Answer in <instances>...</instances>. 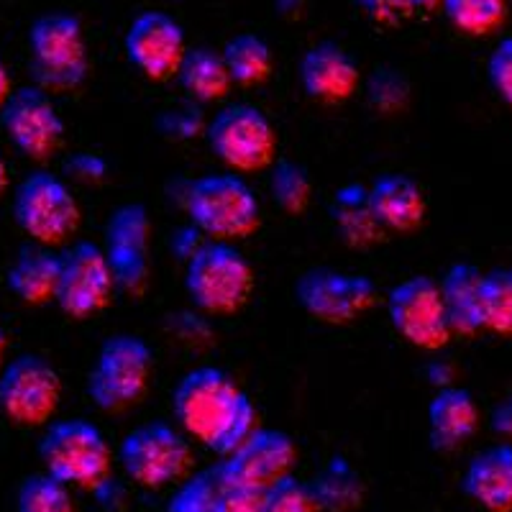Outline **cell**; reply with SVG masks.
I'll use <instances>...</instances> for the list:
<instances>
[{
  "label": "cell",
  "mask_w": 512,
  "mask_h": 512,
  "mask_svg": "<svg viewBox=\"0 0 512 512\" xmlns=\"http://www.w3.org/2000/svg\"><path fill=\"white\" fill-rule=\"evenodd\" d=\"M29 72L34 85L54 93L82 88L90 75L88 41L80 18L64 11L39 16L29 29Z\"/></svg>",
  "instance_id": "3957f363"
},
{
  "label": "cell",
  "mask_w": 512,
  "mask_h": 512,
  "mask_svg": "<svg viewBox=\"0 0 512 512\" xmlns=\"http://www.w3.org/2000/svg\"><path fill=\"white\" fill-rule=\"evenodd\" d=\"M0 126L18 152L31 162H47L59 152L64 139V121L47 90L24 85L11 90L0 105Z\"/></svg>",
  "instance_id": "4fadbf2b"
},
{
  "label": "cell",
  "mask_w": 512,
  "mask_h": 512,
  "mask_svg": "<svg viewBox=\"0 0 512 512\" xmlns=\"http://www.w3.org/2000/svg\"><path fill=\"white\" fill-rule=\"evenodd\" d=\"M59 274V254L52 246L26 244L6 272V285L24 305H47L54 300Z\"/></svg>",
  "instance_id": "7402d4cb"
},
{
  "label": "cell",
  "mask_w": 512,
  "mask_h": 512,
  "mask_svg": "<svg viewBox=\"0 0 512 512\" xmlns=\"http://www.w3.org/2000/svg\"><path fill=\"white\" fill-rule=\"evenodd\" d=\"M210 152L231 172H262L277 159V131L262 108L251 103H231L203 128Z\"/></svg>",
  "instance_id": "9c48e42d"
},
{
  "label": "cell",
  "mask_w": 512,
  "mask_h": 512,
  "mask_svg": "<svg viewBox=\"0 0 512 512\" xmlns=\"http://www.w3.org/2000/svg\"><path fill=\"white\" fill-rule=\"evenodd\" d=\"M18 512H77L70 484L47 472L29 474L16 495Z\"/></svg>",
  "instance_id": "4dcf8cb0"
},
{
  "label": "cell",
  "mask_w": 512,
  "mask_h": 512,
  "mask_svg": "<svg viewBox=\"0 0 512 512\" xmlns=\"http://www.w3.org/2000/svg\"><path fill=\"white\" fill-rule=\"evenodd\" d=\"M297 80L318 103H344L359 90V64L336 41H318L297 62Z\"/></svg>",
  "instance_id": "ac0fdd59"
},
{
  "label": "cell",
  "mask_w": 512,
  "mask_h": 512,
  "mask_svg": "<svg viewBox=\"0 0 512 512\" xmlns=\"http://www.w3.org/2000/svg\"><path fill=\"white\" fill-rule=\"evenodd\" d=\"M359 3L379 24H395L400 18L415 13L413 0H359Z\"/></svg>",
  "instance_id": "74e56055"
},
{
  "label": "cell",
  "mask_w": 512,
  "mask_h": 512,
  "mask_svg": "<svg viewBox=\"0 0 512 512\" xmlns=\"http://www.w3.org/2000/svg\"><path fill=\"white\" fill-rule=\"evenodd\" d=\"M175 77L192 103H218L233 88L223 54L213 47H187Z\"/></svg>",
  "instance_id": "d4e9b609"
},
{
  "label": "cell",
  "mask_w": 512,
  "mask_h": 512,
  "mask_svg": "<svg viewBox=\"0 0 512 512\" xmlns=\"http://www.w3.org/2000/svg\"><path fill=\"white\" fill-rule=\"evenodd\" d=\"M387 315L392 328L418 349H443L454 338L438 282L428 274H413L408 280L397 282L387 295Z\"/></svg>",
  "instance_id": "5bb4252c"
},
{
  "label": "cell",
  "mask_w": 512,
  "mask_h": 512,
  "mask_svg": "<svg viewBox=\"0 0 512 512\" xmlns=\"http://www.w3.org/2000/svg\"><path fill=\"white\" fill-rule=\"evenodd\" d=\"M254 269L233 241L205 239L185 259V292L208 315H233L249 303Z\"/></svg>",
  "instance_id": "277c9868"
},
{
  "label": "cell",
  "mask_w": 512,
  "mask_h": 512,
  "mask_svg": "<svg viewBox=\"0 0 512 512\" xmlns=\"http://www.w3.org/2000/svg\"><path fill=\"white\" fill-rule=\"evenodd\" d=\"M221 54L233 85L254 88V85H262L272 75V49H269V44L262 36L249 34V31L231 36L226 41V47L221 49Z\"/></svg>",
  "instance_id": "4316f807"
},
{
  "label": "cell",
  "mask_w": 512,
  "mask_h": 512,
  "mask_svg": "<svg viewBox=\"0 0 512 512\" xmlns=\"http://www.w3.org/2000/svg\"><path fill=\"white\" fill-rule=\"evenodd\" d=\"M180 431L216 456L231 454L256 428V405L236 379L218 367H195L172 390Z\"/></svg>",
  "instance_id": "6da1fadb"
},
{
  "label": "cell",
  "mask_w": 512,
  "mask_h": 512,
  "mask_svg": "<svg viewBox=\"0 0 512 512\" xmlns=\"http://www.w3.org/2000/svg\"><path fill=\"white\" fill-rule=\"evenodd\" d=\"M297 461V446L290 433L277 428H259L223 456L221 464L213 469L218 482L249 484V487L267 489L277 479L292 474Z\"/></svg>",
  "instance_id": "2e32d148"
},
{
  "label": "cell",
  "mask_w": 512,
  "mask_h": 512,
  "mask_svg": "<svg viewBox=\"0 0 512 512\" xmlns=\"http://www.w3.org/2000/svg\"><path fill=\"white\" fill-rule=\"evenodd\" d=\"M116 295L111 264L103 246L95 241H75L59 254V274L54 303L64 315L82 320L111 305Z\"/></svg>",
  "instance_id": "8fae6325"
},
{
  "label": "cell",
  "mask_w": 512,
  "mask_h": 512,
  "mask_svg": "<svg viewBox=\"0 0 512 512\" xmlns=\"http://www.w3.org/2000/svg\"><path fill=\"white\" fill-rule=\"evenodd\" d=\"M367 98L377 113H384V116L400 113L410 98V85L402 72L382 67V70H374V75L369 77Z\"/></svg>",
  "instance_id": "d6a6232c"
},
{
  "label": "cell",
  "mask_w": 512,
  "mask_h": 512,
  "mask_svg": "<svg viewBox=\"0 0 512 512\" xmlns=\"http://www.w3.org/2000/svg\"><path fill=\"white\" fill-rule=\"evenodd\" d=\"M413 8L415 11L431 13V11H436V8H441V0H413Z\"/></svg>",
  "instance_id": "b9f144b4"
},
{
  "label": "cell",
  "mask_w": 512,
  "mask_h": 512,
  "mask_svg": "<svg viewBox=\"0 0 512 512\" xmlns=\"http://www.w3.org/2000/svg\"><path fill=\"white\" fill-rule=\"evenodd\" d=\"M369 203L384 231L410 233L425 221V192L410 175L384 172L367 185Z\"/></svg>",
  "instance_id": "d6986e66"
},
{
  "label": "cell",
  "mask_w": 512,
  "mask_h": 512,
  "mask_svg": "<svg viewBox=\"0 0 512 512\" xmlns=\"http://www.w3.org/2000/svg\"><path fill=\"white\" fill-rule=\"evenodd\" d=\"M185 213L190 226L210 241H239L262 223V205L239 172H208L187 185Z\"/></svg>",
  "instance_id": "7a4b0ae2"
},
{
  "label": "cell",
  "mask_w": 512,
  "mask_h": 512,
  "mask_svg": "<svg viewBox=\"0 0 512 512\" xmlns=\"http://www.w3.org/2000/svg\"><path fill=\"white\" fill-rule=\"evenodd\" d=\"M6 187H8V164H6V157L0 154V195H3Z\"/></svg>",
  "instance_id": "7bdbcfd3"
},
{
  "label": "cell",
  "mask_w": 512,
  "mask_h": 512,
  "mask_svg": "<svg viewBox=\"0 0 512 512\" xmlns=\"http://www.w3.org/2000/svg\"><path fill=\"white\" fill-rule=\"evenodd\" d=\"M157 126L172 139H192V136H198L203 131L205 123L198 116L195 105H177V108H169L159 116Z\"/></svg>",
  "instance_id": "8d00e7d4"
},
{
  "label": "cell",
  "mask_w": 512,
  "mask_h": 512,
  "mask_svg": "<svg viewBox=\"0 0 512 512\" xmlns=\"http://www.w3.org/2000/svg\"><path fill=\"white\" fill-rule=\"evenodd\" d=\"M482 274L477 264L456 262L443 272L438 282L448 328L454 336H477L482 331V315H479Z\"/></svg>",
  "instance_id": "603a6c76"
},
{
  "label": "cell",
  "mask_w": 512,
  "mask_h": 512,
  "mask_svg": "<svg viewBox=\"0 0 512 512\" xmlns=\"http://www.w3.org/2000/svg\"><path fill=\"white\" fill-rule=\"evenodd\" d=\"M123 52L131 67H136L146 80H172L187 52L185 31L169 13L141 11L128 24Z\"/></svg>",
  "instance_id": "e0dca14e"
},
{
  "label": "cell",
  "mask_w": 512,
  "mask_h": 512,
  "mask_svg": "<svg viewBox=\"0 0 512 512\" xmlns=\"http://www.w3.org/2000/svg\"><path fill=\"white\" fill-rule=\"evenodd\" d=\"M328 213H331L338 239L344 241L346 246L364 249V246H372L382 239L384 228L379 226L377 216H374L367 185L349 182V185L338 187L333 192Z\"/></svg>",
  "instance_id": "cb8c5ba5"
},
{
  "label": "cell",
  "mask_w": 512,
  "mask_h": 512,
  "mask_svg": "<svg viewBox=\"0 0 512 512\" xmlns=\"http://www.w3.org/2000/svg\"><path fill=\"white\" fill-rule=\"evenodd\" d=\"M479 428L477 400L464 387H443L428 402V436L441 454L464 446Z\"/></svg>",
  "instance_id": "44dd1931"
},
{
  "label": "cell",
  "mask_w": 512,
  "mask_h": 512,
  "mask_svg": "<svg viewBox=\"0 0 512 512\" xmlns=\"http://www.w3.org/2000/svg\"><path fill=\"white\" fill-rule=\"evenodd\" d=\"M264 489L249 484L218 482L216 512H262Z\"/></svg>",
  "instance_id": "e575fe53"
},
{
  "label": "cell",
  "mask_w": 512,
  "mask_h": 512,
  "mask_svg": "<svg viewBox=\"0 0 512 512\" xmlns=\"http://www.w3.org/2000/svg\"><path fill=\"white\" fill-rule=\"evenodd\" d=\"M149 236L152 218L141 203H123L105 223L103 251L111 264L116 290L141 295L149 280Z\"/></svg>",
  "instance_id": "9a60e30c"
},
{
  "label": "cell",
  "mask_w": 512,
  "mask_h": 512,
  "mask_svg": "<svg viewBox=\"0 0 512 512\" xmlns=\"http://www.w3.org/2000/svg\"><path fill=\"white\" fill-rule=\"evenodd\" d=\"M62 400V377L47 356L18 354L0 367V413L21 428L54 418Z\"/></svg>",
  "instance_id": "30bf717a"
},
{
  "label": "cell",
  "mask_w": 512,
  "mask_h": 512,
  "mask_svg": "<svg viewBox=\"0 0 512 512\" xmlns=\"http://www.w3.org/2000/svg\"><path fill=\"white\" fill-rule=\"evenodd\" d=\"M305 484L318 512H351L364 500V482L359 472L341 456L328 461Z\"/></svg>",
  "instance_id": "484cf974"
},
{
  "label": "cell",
  "mask_w": 512,
  "mask_h": 512,
  "mask_svg": "<svg viewBox=\"0 0 512 512\" xmlns=\"http://www.w3.org/2000/svg\"><path fill=\"white\" fill-rule=\"evenodd\" d=\"M13 218L34 244L59 246L80 228L82 213L75 192L49 169H34L18 182Z\"/></svg>",
  "instance_id": "ba28073f"
},
{
  "label": "cell",
  "mask_w": 512,
  "mask_h": 512,
  "mask_svg": "<svg viewBox=\"0 0 512 512\" xmlns=\"http://www.w3.org/2000/svg\"><path fill=\"white\" fill-rule=\"evenodd\" d=\"M11 90H13L11 72H8L6 62H3V57H0V105L6 103V98L11 95Z\"/></svg>",
  "instance_id": "60d3db41"
},
{
  "label": "cell",
  "mask_w": 512,
  "mask_h": 512,
  "mask_svg": "<svg viewBox=\"0 0 512 512\" xmlns=\"http://www.w3.org/2000/svg\"><path fill=\"white\" fill-rule=\"evenodd\" d=\"M216 492L218 479L213 469L210 472L187 474L177 484L175 495L169 497L164 512H216Z\"/></svg>",
  "instance_id": "1f68e13d"
},
{
  "label": "cell",
  "mask_w": 512,
  "mask_h": 512,
  "mask_svg": "<svg viewBox=\"0 0 512 512\" xmlns=\"http://www.w3.org/2000/svg\"><path fill=\"white\" fill-rule=\"evenodd\" d=\"M3 359H6V331L0 326V367H3Z\"/></svg>",
  "instance_id": "ee69618b"
},
{
  "label": "cell",
  "mask_w": 512,
  "mask_h": 512,
  "mask_svg": "<svg viewBox=\"0 0 512 512\" xmlns=\"http://www.w3.org/2000/svg\"><path fill=\"white\" fill-rule=\"evenodd\" d=\"M70 172H75V177H85V180H93L105 172V164L100 159L90 157V154H77L70 162Z\"/></svg>",
  "instance_id": "ab89813d"
},
{
  "label": "cell",
  "mask_w": 512,
  "mask_h": 512,
  "mask_svg": "<svg viewBox=\"0 0 512 512\" xmlns=\"http://www.w3.org/2000/svg\"><path fill=\"white\" fill-rule=\"evenodd\" d=\"M262 512H318L308 484L297 479L295 474L277 479L272 487L264 489V510Z\"/></svg>",
  "instance_id": "836d02e7"
},
{
  "label": "cell",
  "mask_w": 512,
  "mask_h": 512,
  "mask_svg": "<svg viewBox=\"0 0 512 512\" xmlns=\"http://www.w3.org/2000/svg\"><path fill=\"white\" fill-rule=\"evenodd\" d=\"M295 300L310 318L328 326H346L377 303V285L367 274L313 267L297 277Z\"/></svg>",
  "instance_id": "7c38bea8"
},
{
  "label": "cell",
  "mask_w": 512,
  "mask_h": 512,
  "mask_svg": "<svg viewBox=\"0 0 512 512\" xmlns=\"http://www.w3.org/2000/svg\"><path fill=\"white\" fill-rule=\"evenodd\" d=\"M118 461L134 484L162 489L182 482L190 474L192 446L180 425L167 420H146L123 436Z\"/></svg>",
  "instance_id": "52a82bcc"
},
{
  "label": "cell",
  "mask_w": 512,
  "mask_h": 512,
  "mask_svg": "<svg viewBox=\"0 0 512 512\" xmlns=\"http://www.w3.org/2000/svg\"><path fill=\"white\" fill-rule=\"evenodd\" d=\"M487 75L495 93L512 108V36L502 39L495 52L489 54Z\"/></svg>",
  "instance_id": "d590c367"
},
{
  "label": "cell",
  "mask_w": 512,
  "mask_h": 512,
  "mask_svg": "<svg viewBox=\"0 0 512 512\" xmlns=\"http://www.w3.org/2000/svg\"><path fill=\"white\" fill-rule=\"evenodd\" d=\"M479 315L482 331L512 338V267H497L482 274Z\"/></svg>",
  "instance_id": "83f0119b"
},
{
  "label": "cell",
  "mask_w": 512,
  "mask_h": 512,
  "mask_svg": "<svg viewBox=\"0 0 512 512\" xmlns=\"http://www.w3.org/2000/svg\"><path fill=\"white\" fill-rule=\"evenodd\" d=\"M44 472L70 487L95 489L111 477L113 451L108 438L88 418L49 420L39 441Z\"/></svg>",
  "instance_id": "5b68a950"
},
{
  "label": "cell",
  "mask_w": 512,
  "mask_h": 512,
  "mask_svg": "<svg viewBox=\"0 0 512 512\" xmlns=\"http://www.w3.org/2000/svg\"><path fill=\"white\" fill-rule=\"evenodd\" d=\"M441 8L454 29L466 36H487L507 18V0H441Z\"/></svg>",
  "instance_id": "f546056e"
},
{
  "label": "cell",
  "mask_w": 512,
  "mask_h": 512,
  "mask_svg": "<svg viewBox=\"0 0 512 512\" xmlns=\"http://www.w3.org/2000/svg\"><path fill=\"white\" fill-rule=\"evenodd\" d=\"M461 489L487 512H512V443L479 451L464 469Z\"/></svg>",
  "instance_id": "ffe728a7"
},
{
  "label": "cell",
  "mask_w": 512,
  "mask_h": 512,
  "mask_svg": "<svg viewBox=\"0 0 512 512\" xmlns=\"http://www.w3.org/2000/svg\"><path fill=\"white\" fill-rule=\"evenodd\" d=\"M154 369V351L136 333H113L103 341L85 390L105 413H121L144 397Z\"/></svg>",
  "instance_id": "8992f818"
},
{
  "label": "cell",
  "mask_w": 512,
  "mask_h": 512,
  "mask_svg": "<svg viewBox=\"0 0 512 512\" xmlns=\"http://www.w3.org/2000/svg\"><path fill=\"white\" fill-rule=\"evenodd\" d=\"M492 431L500 438H505V443H512V395L502 397L492 408V418H489Z\"/></svg>",
  "instance_id": "f35d334b"
},
{
  "label": "cell",
  "mask_w": 512,
  "mask_h": 512,
  "mask_svg": "<svg viewBox=\"0 0 512 512\" xmlns=\"http://www.w3.org/2000/svg\"><path fill=\"white\" fill-rule=\"evenodd\" d=\"M269 195H272L274 205L290 216L305 213L310 195H313L308 169L292 159H274L269 164Z\"/></svg>",
  "instance_id": "f1b7e54d"
}]
</instances>
